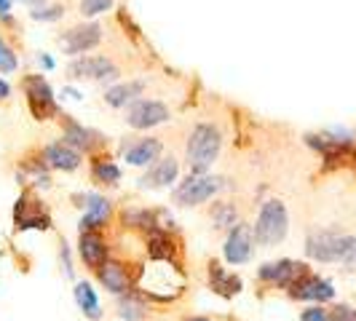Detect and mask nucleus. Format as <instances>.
Here are the masks:
<instances>
[{
	"mask_svg": "<svg viewBox=\"0 0 356 321\" xmlns=\"http://www.w3.org/2000/svg\"><path fill=\"white\" fill-rule=\"evenodd\" d=\"M185 289V276L175 260H150L140 273V292L159 303H175Z\"/></svg>",
	"mask_w": 356,
	"mask_h": 321,
	"instance_id": "1",
	"label": "nucleus"
},
{
	"mask_svg": "<svg viewBox=\"0 0 356 321\" xmlns=\"http://www.w3.org/2000/svg\"><path fill=\"white\" fill-rule=\"evenodd\" d=\"M286 231H289V214H286L284 201L268 198L266 204L260 206V212H257L254 225H252L254 241L260 247H276L286 238Z\"/></svg>",
	"mask_w": 356,
	"mask_h": 321,
	"instance_id": "2",
	"label": "nucleus"
},
{
	"mask_svg": "<svg viewBox=\"0 0 356 321\" xmlns=\"http://www.w3.org/2000/svg\"><path fill=\"white\" fill-rule=\"evenodd\" d=\"M220 147H222L220 131L209 124H198L191 131V140H188V166H191V172L193 174H204L217 160Z\"/></svg>",
	"mask_w": 356,
	"mask_h": 321,
	"instance_id": "3",
	"label": "nucleus"
},
{
	"mask_svg": "<svg viewBox=\"0 0 356 321\" xmlns=\"http://www.w3.org/2000/svg\"><path fill=\"white\" fill-rule=\"evenodd\" d=\"M348 236L335 231H314L305 238V254L316 263H340Z\"/></svg>",
	"mask_w": 356,
	"mask_h": 321,
	"instance_id": "4",
	"label": "nucleus"
},
{
	"mask_svg": "<svg viewBox=\"0 0 356 321\" xmlns=\"http://www.w3.org/2000/svg\"><path fill=\"white\" fill-rule=\"evenodd\" d=\"M286 295H289L292 300H300V303L321 305V303L335 300V286H332V281L321 279L316 273H303L295 284L286 289Z\"/></svg>",
	"mask_w": 356,
	"mask_h": 321,
	"instance_id": "5",
	"label": "nucleus"
},
{
	"mask_svg": "<svg viewBox=\"0 0 356 321\" xmlns=\"http://www.w3.org/2000/svg\"><path fill=\"white\" fill-rule=\"evenodd\" d=\"M303 273H308V268L303 263H295V260H276V263H266V265L257 268V281L268 286H276V289H289Z\"/></svg>",
	"mask_w": 356,
	"mask_h": 321,
	"instance_id": "6",
	"label": "nucleus"
},
{
	"mask_svg": "<svg viewBox=\"0 0 356 321\" xmlns=\"http://www.w3.org/2000/svg\"><path fill=\"white\" fill-rule=\"evenodd\" d=\"M220 190V179L209 177V174H191L185 182H179L175 190V201L179 206H198L204 201H209Z\"/></svg>",
	"mask_w": 356,
	"mask_h": 321,
	"instance_id": "7",
	"label": "nucleus"
},
{
	"mask_svg": "<svg viewBox=\"0 0 356 321\" xmlns=\"http://www.w3.org/2000/svg\"><path fill=\"white\" fill-rule=\"evenodd\" d=\"M252 249H254V233H252V225L238 222L233 231H228L222 254H225V260H228L231 265H244V263H250Z\"/></svg>",
	"mask_w": 356,
	"mask_h": 321,
	"instance_id": "8",
	"label": "nucleus"
},
{
	"mask_svg": "<svg viewBox=\"0 0 356 321\" xmlns=\"http://www.w3.org/2000/svg\"><path fill=\"white\" fill-rule=\"evenodd\" d=\"M169 121V107L156 102V99H137L126 110V124L131 129H150Z\"/></svg>",
	"mask_w": 356,
	"mask_h": 321,
	"instance_id": "9",
	"label": "nucleus"
},
{
	"mask_svg": "<svg viewBox=\"0 0 356 321\" xmlns=\"http://www.w3.org/2000/svg\"><path fill=\"white\" fill-rule=\"evenodd\" d=\"M102 40V27L99 24H78V27H70L67 33L59 35V46L65 54H83L91 51L94 46H99Z\"/></svg>",
	"mask_w": 356,
	"mask_h": 321,
	"instance_id": "10",
	"label": "nucleus"
},
{
	"mask_svg": "<svg viewBox=\"0 0 356 321\" xmlns=\"http://www.w3.org/2000/svg\"><path fill=\"white\" fill-rule=\"evenodd\" d=\"M70 75L72 78H91V81H113L121 75V70L107 56H83L70 65Z\"/></svg>",
	"mask_w": 356,
	"mask_h": 321,
	"instance_id": "11",
	"label": "nucleus"
},
{
	"mask_svg": "<svg viewBox=\"0 0 356 321\" xmlns=\"http://www.w3.org/2000/svg\"><path fill=\"white\" fill-rule=\"evenodd\" d=\"M24 91L30 97V107L35 113V118H46L56 113V102H54V94L49 89V83L40 78V75H30L24 78Z\"/></svg>",
	"mask_w": 356,
	"mask_h": 321,
	"instance_id": "12",
	"label": "nucleus"
},
{
	"mask_svg": "<svg viewBox=\"0 0 356 321\" xmlns=\"http://www.w3.org/2000/svg\"><path fill=\"white\" fill-rule=\"evenodd\" d=\"M97 279H99V284L105 286L110 295H126L129 289H131V276H129V268L124 263H118V260H107L102 265L97 268Z\"/></svg>",
	"mask_w": 356,
	"mask_h": 321,
	"instance_id": "13",
	"label": "nucleus"
},
{
	"mask_svg": "<svg viewBox=\"0 0 356 321\" xmlns=\"http://www.w3.org/2000/svg\"><path fill=\"white\" fill-rule=\"evenodd\" d=\"M78 254H81V260L86 263L89 268H97L107 263L110 257V249H107V241L102 238V233L99 231H81V238H78Z\"/></svg>",
	"mask_w": 356,
	"mask_h": 321,
	"instance_id": "14",
	"label": "nucleus"
},
{
	"mask_svg": "<svg viewBox=\"0 0 356 321\" xmlns=\"http://www.w3.org/2000/svg\"><path fill=\"white\" fill-rule=\"evenodd\" d=\"M163 145L156 137H147V140H134V142L124 145V158L131 166H153L159 160Z\"/></svg>",
	"mask_w": 356,
	"mask_h": 321,
	"instance_id": "15",
	"label": "nucleus"
},
{
	"mask_svg": "<svg viewBox=\"0 0 356 321\" xmlns=\"http://www.w3.org/2000/svg\"><path fill=\"white\" fill-rule=\"evenodd\" d=\"M83 201H86V214L81 220V231H99L110 220V201L99 193H89L83 196Z\"/></svg>",
	"mask_w": 356,
	"mask_h": 321,
	"instance_id": "16",
	"label": "nucleus"
},
{
	"mask_svg": "<svg viewBox=\"0 0 356 321\" xmlns=\"http://www.w3.org/2000/svg\"><path fill=\"white\" fill-rule=\"evenodd\" d=\"M115 313L121 321H145L147 319V300L140 289H129L126 295H118Z\"/></svg>",
	"mask_w": 356,
	"mask_h": 321,
	"instance_id": "17",
	"label": "nucleus"
},
{
	"mask_svg": "<svg viewBox=\"0 0 356 321\" xmlns=\"http://www.w3.org/2000/svg\"><path fill=\"white\" fill-rule=\"evenodd\" d=\"M179 174V163L177 158H161L156 160L150 169H147V174L140 179V185L143 188H166V185H172Z\"/></svg>",
	"mask_w": 356,
	"mask_h": 321,
	"instance_id": "18",
	"label": "nucleus"
},
{
	"mask_svg": "<svg viewBox=\"0 0 356 321\" xmlns=\"http://www.w3.org/2000/svg\"><path fill=\"white\" fill-rule=\"evenodd\" d=\"M209 286H212V292H217L220 297H236L244 284H241L238 276L228 273L217 260H212V263H209Z\"/></svg>",
	"mask_w": 356,
	"mask_h": 321,
	"instance_id": "19",
	"label": "nucleus"
},
{
	"mask_svg": "<svg viewBox=\"0 0 356 321\" xmlns=\"http://www.w3.org/2000/svg\"><path fill=\"white\" fill-rule=\"evenodd\" d=\"M43 158H46V163H49L51 169L72 172V169H78V163H81V153H78L75 147H70L67 142H54L46 147Z\"/></svg>",
	"mask_w": 356,
	"mask_h": 321,
	"instance_id": "20",
	"label": "nucleus"
},
{
	"mask_svg": "<svg viewBox=\"0 0 356 321\" xmlns=\"http://www.w3.org/2000/svg\"><path fill=\"white\" fill-rule=\"evenodd\" d=\"M72 295H75V303L83 311L86 319L89 321L102 319V305H99V297H97V292H94V286L89 281H78L75 289H72Z\"/></svg>",
	"mask_w": 356,
	"mask_h": 321,
	"instance_id": "21",
	"label": "nucleus"
},
{
	"mask_svg": "<svg viewBox=\"0 0 356 321\" xmlns=\"http://www.w3.org/2000/svg\"><path fill=\"white\" fill-rule=\"evenodd\" d=\"M145 83L143 81H131V83H121V86H113L105 91V102L110 107H124L129 102H137V97L143 94Z\"/></svg>",
	"mask_w": 356,
	"mask_h": 321,
	"instance_id": "22",
	"label": "nucleus"
},
{
	"mask_svg": "<svg viewBox=\"0 0 356 321\" xmlns=\"http://www.w3.org/2000/svg\"><path fill=\"white\" fill-rule=\"evenodd\" d=\"M65 140H67L70 147H83V150H91V147H97V145L102 142L97 131L83 129V126H78L75 121H67V124H65Z\"/></svg>",
	"mask_w": 356,
	"mask_h": 321,
	"instance_id": "23",
	"label": "nucleus"
},
{
	"mask_svg": "<svg viewBox=\"0 0 356 321\" xmlns=\"http://www.w3.org/2000/svg\"><path fill=\"white\" fill-rule=\"evenodd\" d=\"M147 252H150V260H172L175 254V241L169 238V233L153 228L147 236Z\"/></svg>",
	"mask_w": 356,
	"mask_h": 321,
	"instance_id": "24",
	"label": "nucleus"
},
{
	"mask_svg": "<svg viewBox=\"0 0 356 321\" xmlns=\"http://www.w3.org/2000/svg\"><path fill=\"white\" fill-rule=\"evenodd\" d=\"M212 222L217 231H233L238 225V209L228 201H220L212 206Z\"/></svg>",
	"mask_w": 356,
	"mask_h": 321,
	"instance_id": "25",
	"label": "nucleus"
},
{
	"mask_svg": "<svg viewBox=\"0 0 356 321\" xmlns=\"http://www.w3.org/2000/svg\"><path fill=\"white\" fill-rule=\"evenodd\" d=\"M121 220H124V225L129 228H156V222H153V214L147 212V209H137V206H131V209H126L121 214Z\"/></svg>",
	"mask_w": 356,
	"mask_h": 321,
	"instance_id": "26",
	"label": "nucleus"
},
{
	"mask_svg": "<svg viewBox=\"0 0 356 321\" xmlns=\"http://www.w3.org/2000/svg\"><path fill=\"white\" fill-rule=\"evenodd\" d=\"M91 174L97 182H107V185H115L118 179H121V169L113 163V160H97L94 163V169H91Z\"/></svg>",
	"mask_w": 356,
	"mask_h": 321,
	"instance_id": "27",
	"label": "nucleus"
},
{
	"mask_svg": "<svg viewBox=\"0 0 356 321\" xmlns=\"http://www.w3.org/2000/svg\"><path fill=\"white\" fill-rule=\"evenodd\" d=\"M17 228L19 231H27V228H40V231H49L51 228V220L46 214L33 212V214H17Z\"/></svg>",
	"mask_w": 356,
	"mask_h": 321,
	"instance_id": "28",
	"label": "nucleus"
},
{
	"mask_svg": "<svg viewBox=\"0 0 356 321\" xmlns=\"http://www.w3.org/2000/svg\"><path fill=\"white\" fill-rule=\"evenodd\" d=\"M113 8V0H81V14L83 17H97Z\"/></svg>",
	"mask_w": 356,
	"mask_h": 321,
	"instance_id": "29",
	"label": "nucleus"
},
{
	"mask_svg": "<svg viewBox=\"0 0 356 321\" xmlns=\"http://www.w3.org/2000/svg\"><path fill=\"white\" fill-rule=\"evenodd\" d=\"M14 70H17V54L11 51L3 43V38H0V72H14Z\"/></svg>",
	"mask_w": 356,
	"mask_h": 321,
	"instance_id": "30",
	"label": "nucleus"
},
{
	"mask_svg": "<svg viewBox=\"0 0 356 321\" xmlns=\"http://www.w3.org/2000/svg\"><path fill=\"white\" fill-rule=\"evenodd\" d=\"M65 14V8L62 6H51V8H33L30 11V17L38 19V22H54V19H59Z\"/></svg>",
	"mask_w": 356,
	"mask_h": 321,
	"instance_id": "31",
	"label": "nucleus"
},
{
	"mask_svg": "<svg viewBox=\"0 0 356 321\" xmlns=\"http://www.w3.org/2000/svg\"><path fill=\"white\" fill-rule=\"evenodd\" d=\"M300 321H330V311L324 305H308L300 313Z\"/></svg>",
	"mask_w": 356,
	"mask_h": 321,
	"instance_id": "32",
	"label": "nucleus"
},
{
	"mask_svg": "<svg viewBox=\"0 0 356 321\" xmlns=\"http://www.w3.org/2000/svg\"><path fill=\"white\" fill-rule=\"evenodd\" d=\"M330 321H356V311L348 305H338L335 311H330Z\"/></svg>",
	"mask_w": 356,
	"mask_h": 321,
	"instance_id": "33",
	"label": "nucleus"
},
{
	"mask_svg": "<svg viewBox=\"0 0 356 321\" xmlns=\"http://www.w3.org/2000/svg\"><path fill=\"white\" fill-rule=\"evenodd\" d=\"M59 257H62V265H65V273H67V276H75V268H72V260H70V249H67V247H65V244H62V254H59Z\"/></svg>",
	"mask_w": 356,
	"mask_h": 321,
	"instance_id": "34",
	"label": "nucleus"
},
{
	"mask_svg": "<svg viewBox=\"0 0 356 321\" xmlns=\"http://www.w3.org/2000/svg\"><path fill=\"white\" fill-rule=\"evenodd\" d=\"M38 62H40L46 70H51V67H54V59H51V56H46V54H40V56H38Z\"/></svg>",
	"mask_w": 356,
	"mask_h": 321,
	"instance_id": "35",
	"label": "nucleus"
},
{
	"mask_svg": "<svg viewBox=\"0 0 356 321\" xmlns=\"http://www.w3.org/2000/svg\"><path fill=\"white\" fill-rule=\"evenodd\" d=\"M8 8H11V3L8 0H0V17L8 19Z\"/></svg>",
	"mask_w": 356,
	"mask_h": 321,
	"instance_id": "36",
	"label": "nucleus"
},
{
	"mask_svg": "<svg viewBox=\"0 0 356 321\" xmlns=\"http://www.w3.org/2000/svg\"><path fill=\"white\" fill-rule=\"evenodd\" d=\"M3 97H8V86L0 81V99H3Z\"/></svg>",
	"mask_w": 356,
	"mask_h": 321,
	"instance_id": "37",
	"label": "nucleus"
},
{
	"mask_svg": "<svg viewBox=\"0 0 356 321\" xmlns=\"http://www.w3.org/2000/svg\"><path fill=\"white\" fill-rule=\"evenodd\" d=\"M185 321H214V319H209V316H191V319H185Z\"/></svg>",
	"mask_w": 356,
	"mask_h": 321,
	"instance_id": "38",
	"label": "nucleus"
},
{
	"mask_svg": "<svg viewBox=\"0 0 356 321\" xmlns=\"http://www.w3.org/2000/svg\"><path fill=\"white\" fill-rule=\"evenodd\" d=\"M22 3H30V6H38V3H43V0H22Z\"/></svg>",
	"mask_w": 356,
	"mask_h": 321,
	"instance_id": "39",
	"label": "nucleus"
}]
</instances>
